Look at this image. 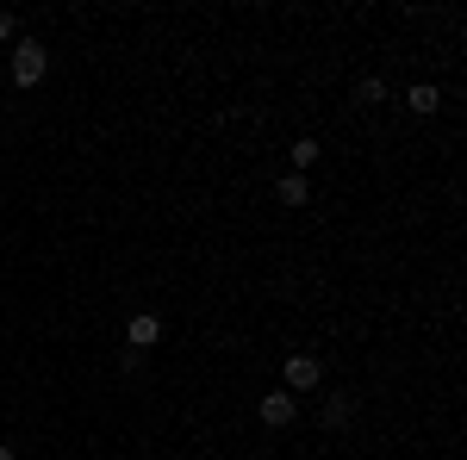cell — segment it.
<instances>
[{
  "instance_id": "cell-1",
  "label": "cell",
  "mask_w": 467,
  "mask_h": 460,
  "mask_svg": "<svg viewBox=\"0 0 467 460\" xmlns=\"http://www.w3.org/2000/svg\"><path fill=\"white\" fill-rule=\"evenodd\" d=\"M44 69H50V50H44L37 37H19V44H13V87H37Z\"/></svg>"
},
{
  "instance_id": "cell-2",
  "label": "cell",
  "mask_w": 467,
  "mask_h": 460,
  "mask_svg": "<svg viewBox=\"0 0 467 460\" xmlns=\"http://www.w3.org/2000/svg\"><path fill=\"white\" fill-rule=\"evenodd\" d=\"M318 386H324L318 354H287V392H318Z\"/></svg>"
},
{
  "instance_id": "cell-3",
  "label": "cell",
  "mask_w": 467,
  "mask_h": 460,
  "mask_svg": "<svg viewBox=\"0 0 467 460\" xmlns=\"http://www.w3.org/2000/svg\"><path fill=\"white\" fill-rule=\"evenodd\" d=\"M293 417H299V398H293V392H268V398H262V424L268 429H287Z\"/></svg>"
},
{
  "instance_id": "cell-4",
  "label": "cell",
  "mask_w": 467,
  "mask_h": 460,
  "mask_svg": "<svg viewBox=\"0 0 467 460\" xmlns=\"http://www.w3.org/2000/svg\"><path fill=\"white\" fill-rule=\"evenodd\" d=\"M156 336H162V323L150 318V312H138V318L125 323V349H138V354H144V349H156Z\"/></svg>"
},
{
  "instance_id": "cell-5",
  "label": "cell",
  "mask_w": 467,
  "mask_h": 460,
  "mask_svg": "<svg viewBox=\"0 0 467 460\" xmlns=\"http://www.w3.org/2000/svg\"><path fill=\"white\" fill-rule=\"evenodd\" d=\"M405 107H411V112H424V118H431V112L442 107V94H436L431 81H418V87H411V94H405Z\"/></svg>"
},
{
  "instance_id": "cell-6",
  "label": "cell",
  "mask_w": 467,
  "mask_h": 460,
  "mask_svg": "<svg viewBox=\"0 0 467 460\" xmlns=\"http://www.w3.org/2000/svg\"><path fill=\"white\" fill-rule=\"evenodd\" d=\"M275 193H281V206H306V199H312L306 175H281V187H275Z\"/></svg>"
},
{
  "instance_id": "cell-7",
  "label": "cell",
  "mask_w": 467,
  "mask_h": 460,
  "mask_svg": "<svg viewBox=\"0 0 467 460\" xmlns=\"http://www.w3.org/2000/svg\"><path fill=\"white\" fill-rule=\"evenodd\" d=\"M287 156H293V169H312V162L324 156V143H318V138H299V143L287 149Z\"/></svg>"
},
{
  "instance_id": "cell-8",
  "label": "cell",
  "mask_w": 467,
  "mask_h": 460,
  "mask_svg": "<svg viewBox=\"0 0 467 460\" xmlns=\"http://www.w3.org/2000/svg\"><path fill=\"white\" fill-rule=\"evenodd\" d=\"M349 411H356L349 398H324V429H343V424H349Z\"/></svg>"
},
{
  "instance_id": "cell-9",
  "label": "cell",
  "mask_w": 467,
  "mask_h": 460,
  "mask_svg": "<svg viewBox=\"0 0 467 460\" xmlns=\"http://www.w3.org/2000/svg\"><path fill=\"white\" fill-rule=\"evenodd\" d=\"M356 94H361V107H380V100H387V81H374V75H368Z\"/></svg>"
},
{
  "instance_id": "cell-10",
  "label": "cell",
  "mask_w": 467,
  "mask_h": 460,
  "mask_svg": "<svg viewBox=\"0 0 467 460\" xmlns=\"http://www.w3.org/2000/svg\"><path fill=\"white\" fill-rule=\"evenodd\" d=\"M6 37H13V13H0V44H6Z\"/></svg>"
},
{
  "instance_id": "cell-11",
  "label": "cell",
  "mask_w": 467,
  "mask_h": 460,
  "mask_svg": "<svg viewBox=\"0 0 467 460\" xmlns=\"http://www.w3.org/2000/svg\"><path fill=\"white\" fill-rule=\"evenodd\" d=\"M0 460H19V455H13V448H0Z\"/></svg>"
}]
</instances>
